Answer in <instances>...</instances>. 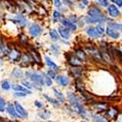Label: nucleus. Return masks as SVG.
<instances>
[{
  "label": "nucleus",
  "mask_w": 122,
  "mask_h": 122,
  "mask_svg": "<svg viewBox=\"0 0 122 122\" xmlns=\"http://www.w3.org/2000/svg\"><path fill=\"white\" fill-rule=\"evenodd\" d=\"M26 77L29 78L30 80H32L34 83L38 84V85H44V80H43V76L40 75L39 73L36 72H32V71H27L25 73Z\"/></svg>",
  "instance_id": "nucleus-3"
},
{
  "label": "nucleus",
  "mask_w": 122,
  "mask_h": 122,
  "mask_svg": "<svg viewBox=\"0 0 122 122\" xmlns=\"http://www.w3.org/2000/svg\"><path fill=\"white\" fill-rule=\"evenodd\" d=\"M113 4H115L117 7H122V0H110Z\"/></svg>",
  "instance_id": "nucleus-36"
},
{
  "label": "nucleus",
  "mask_w": 122,
  "mask_h": 122,
  "mask_svg": "<svg viewBox=\"0 0 122 122\" xmlns=\"http://www.w3.org/2000/svg\"><path fill=\"white\" fill-rule=\"evenodd\" d=\"M78 61H81V60H79L77 57H76V58H71V59H70V61H69V63L71 64L72 66H81V63H80V62H78Z\"/></svg>",
  "instance_id": "nucleus-28"
},
{
  "label": "nucleus",
  "mask_w": 122,
  "mask_h": 122,
  "mask_svg": "<svg viewBox=\"0 0 122 122\" xmlns=\"http://www.w3.org/2000/svg\"><path fill=\"white\" fill-rule=\"evenodd\" d=\"M12 76L15 78H22L24 77V73L20 68H15L12 71Z\"/></svg>",
  "instance_id": "nucleus-19"
},
{
  "label": "nucleus",
  "mask_w": 122,
  "mask_h": 122,
  "mask_svg": "<svg viewBox=\"0 0 122 122\" xmlns=\"http://www.w3.org/2000/svg\"><path fill=\"white\" fill-rule=\"evenodd\" d=\"M7 110H8L9 114L11 116H13V117H20V115L18 114L17 110H16V107H15V106H13V104H9V106L7 107Z\"/></svg>",
  "instance_id": "nucleus-14"
},
{
  "label": "nucleus",
  "mask_w": 122,
  "mask_h": 122,
  "mask_svg": "<svg viewBox=\"0 0 122 122\" xmlns=\"http://www.w3.org/2000/svg\"><path fill=\"white\" fill-rule=\"evenodd\" d=\"M97 2H98L101 6L106 7V8H107L108 5H109V1H108V0H97Z\"/></svg>",
  "instance_id": "nucleus-30"
},
{
  "label": "nucleus",
  "mask_w": 122,
  "mask_h": 122,
  "mask_svg": "<svg viewBox=\"0 0 122 122\" xmlns=\"http://www.w3.org/2000/svg\"><path fill=\"white\" fill-rule=\"evenodd\" d=\"M69 20H70V21H71L72 23H74V24H76V23L78 22L77 17L74 16V15H70V16H69Z\"/></svg>",
  "instance_id": "nucleus-37"
},
{
  "label": "nucleus",
  "mask_w": 122,
  "mask_h": 122,
  "mask_svg": "<svg viewBox=\"0 0 122 122\" xmlns=\"http://www.w3.org/2000/svg\"><path fill=\"white\" fill-rule=\"evenodd\" d=\"M121 51H122V48H121Z\"/></svg>",
  "instance_id": "nucleus-52"
},
{
  "label": "nucleus",
  "mask_w": 122,
  "mask_h": 122,
  "mask_svg": "<svg viewBox=\"0 0 122 122\" xmlns=\"http://www.w3.org/2000/svg\"><path fill=\"white\" fill-rule=\"evenodd\" d=\"M85 7H86V6H85V5H83V4L81 3V2L79 3V8H80V9H84Z\"/></svg>",
  "instance_id": "nucleus-48"
},
{
  "label": "nucleus",
  "mask_w": 122,
  "mask_h": 122,
  "mask_svg": "<svg viewBox=\"0 0 122 122\" xmlns=\"http://www.w3.org/2000/svg\"><path fill=\"white\" fill-rule=\"evenodd\" d=\"M59 33L64 39H68L69 36H70V29H68L66 26L59 27Z\"/></svg>",
  "instance_id": "nucleus-11"
},
{
  "label": "nucleus",
  "mask_w": 122,
  "mask_h": 122,
  "mask_svg": "<svg viewBox=\"0 0 122 122\" xmlns=\"http://www.w3.org/2000/svg\"><path fill=\"white\" fill-rule=\"evenodd\" d=\"M57 82L59 83V84H61V85H63V86H66L67 84H68V79H67V77H66V76H64V75H59V76H57Z\"/></svg>",
  "instance_id": "nucleus-15"
},
{
  "label": "nucleus",
  "mask_w": 122,
  "mask_h": 122,
  "mask_svg": "<svg viewBox=\"0 0 122 122\" xmlns=\"http://www.w3.org/2000/svg\"><path fill=\"white\" fill-rule=\"evenodd\" d=\"M15 95H16V96H18V97H25L26 94H25V93H24V92H21V93H17V92H16V93H15Z\"/></svg>",
  "instance_id": "nucleus-44"
},
{
  "label": "nucleus",
  "mask_w": 122,
  "mask_h": 122,
  "mask_svg": "<svg viewBox=\"0 0 122 122\" xmlns=\"http://www.w3.org/2000/svg\"><path fill=\"white\" fill-rule=\"evenodd\" d=\"M53 1H54V4H55V6L57 8L62 7V1H61V0H53Z\"/></svg>",
  "instance_id": "nucleus-41"
},
{
  "label": "nucleus",
  "mask_w": 122,
  "mask_h": 122,
  "mask_svg": "<svg viewBox=\"0 0 122 122\" xmlns=\"http://www.w3.org/2000/svg\"><path fill=\"white\" fill-rule=\"evenodd\" d=\"M53 18H54V20L56 21V20H60V19H62V13L61 12H59V11H55L53 12Z\"/></svg>",
  "instance_id": "nucleus-32"
},
{
  "label": "nucleus",
  "mask_w": 122,
  "mask_h": 122,
  "mask_svg": "<svg viewBox=\"0 0 122 122\" xmlns=\"http://www.w3.org/2000/svg\"><path fill=\"white\" fill-rule=\"evenodd\" d=\"M61 24H62L64 26L67 27L68 29L72 30V31H75L76 28H77L76 25L74 23H72L69 19H62V20H61Z\"/></svg>",
  "instance_id": "nucleus-7"
},
{
  "label": "nucleus",
  "mask_w": 122,
  "mask_h": 122,
  "mask_svg": "<svg viewBox=\"0 0 122 122\" xmlns=\"http://www.w3.org/2000/svg\"><path fill=\"white\" fill-rule=\"evenodd\" d=\"M0 22H1V16H0Z\"/></svg>",
  "instance_id": "nucleus-50"
},
{
  "label": "nucleus",
  "mask_w": 122,
  "mask_h": 122,
  "mask_svg": "<svg viewBox=\"0 0 122 122\" xmlns=\"http://www.w3.org/2000/svg\"><path fill=\"white\" fill-rule=\"evenodd\" d=\"M4 53L6 54H9V50L7 48V46H5L2 42V40H0V57H1Z\"/></svg>",
  "instance_id": "nucleus-22"
},
{
  "label": "nucleus",
  "mask_w": 122,
  "mask_h": 122,
  "mask_svg": "<svg viewBox=\"0 0 122 122\" xmlns=\"http://www.w3.org/2000/svg\"><path fill=\"white\" fill-rule=\"evenodd\" d=\"M51 50H52V51H54V54H57L58 53V50H59V47L57 46V45H52V46H51Z\"/></svg>",
  "instance_id": "nucleus-42"
},
{
  "label": "nucleus",
  "mask_w": 122,
  "mask_h": 122,
  "mask_svg": "<svg viewBox=\"0 0 122 122\" xmlns=\"http://www.w3.org/2000/svg\"><path fill=\"white\" fill-rule=\"evenodd\" d=\"M34 105H35V107H38V108H43V107H44L43 104L41 103V102H39V101H35V102H34Z\"/></svg>",
  "instance_id": "nucleus-38"
},
{
  "label": "nucleus",
  "mask_w": 122,
  "mask_h": 122,
  "mask_svg": "<svg viewBox=\"0 0 122 122\" xmlns=\"http://www.w3.org/2000/svg\"><path fill=\"white\" fill-rule=\"evenodd\" d=\"M53 91H54V93H55V95L57 96V98L59 99V101L61 102V103H63V102L65 101V97H64V95L61 93V92H59V91L56 89V88H53Z\"/></svg>",
  "instance_id": "nucleus-24"
},
{
  "label": "nucleus",
  "mask_w": 122,
  "mask_h": 122,
  "mask_svg": "<svg viewBox=\"0 0 122 122\" xmlns=\"http://www.w3.org/2000/svg\"><path fill=\"white\" fill-rule=\"evenodd\" d=\"M50 36H51V39L54 40V41L59 40V34H58V32L56 31L55 29H51L50 30Z\"/></svg>",
  "instance_id": "nucleus-25"
},
{
  "label": "nucleus",
  "mask_w": 122,
  "mask_h": 122,
  "mask_svg": "<svg viewBox=\"0 0 122 122\" xmlns=\"http://www.w3.org/2000/svg\"><path fill=\"white\" fill-rule=\"evenodd\" d=\"M107 26L109 27H112L116 30H120V31H122V24H118V23H114V22H109L107 24Z\"/></svg>",
  "instance_id": "nucleus-20"
},
{
  "label": "nucleus",
  "mask_w": 122,
  "mask_h": 122,
  "mask_svg": "<svg viewBox=\"0 0 122 122\" xmlns=\"http://www.w3.org/2000/svg\"><path fill=\"white\" fill-rule=\"evenodd\" d=\"M96 29H97V31L100 35H103L105 32H106V28L104 27V25H102V24H99L97 26H96Z\"/></svg>",
  "instance_id": "nucleus-27"
},
{
  "label": "nucleus",
  "mask_w": 122,
  "mask_h": 122,
  "mask_svg": "<svg viewBox=\"0 0 122 122\" xmlns=\"http://www.w3.org/2000/svg\"><path fill=\"white\" fill-rule=\"evenodd\" d=\"M31 54L33 55V57H34V59L36 60V58H37V61H38V63H40V57H39V55H38V53L36 52V51H34V50H32L31 51Z\"/></svg>",
  "instance_id": "nucleus-39"
},
{
  "label": "nucleus",
  "mask_w": 122,
  "mask_h": 122,
  "mask_svg": "<svg viewBox=\"0 0 122 122\" xmlns=\"http://www.w3.org/2000/svg\"><path fill=\"white\" fill-rule=\"evenodd\" d=\"M0 65H1V61H0Z\"/></svg>",
  "instance_id": "nucleus-51"
},
{
  "label": "nucleus",
  "mask_w": 122,
  "mask_h": 122,
  "mask_svg": "<svg viewBox=\"0 0 122 122\" xmlns=\"http://www.w3.org/2000/svg\"><path fill=\"white\" fill-rule=\"evenodd\" d=\"M107 114H108L109 116H111V117H114V116L117 114V110H116L115 108H113V107H111V108L107 111Z\"/></svg>",
  "instance_id": "nucleus-33"
},
{
  "label": "nucleus",
  "mask_w": 122,
  "mask_h": 122,
  "mask_svg": "<svg viewBox=\"0 0 122 122\" xmlns=\"http://www.w3.org/2000/svg\"><path fill=\"white\" fill-rule=\"evenodd\" d=\"M45 60H46V64H47V66L50 67V68H52L53 70H58L59 69V66L53 62L52 60H51L49 57H45Z\"/></svg>",
  "instance_id": "nucleus-16"
},
{
  "label": "nucleus",
  "mask_w": 122,
  "mask_h": 122,
  "mask_svg": "<svg viewBox=\"0 0 122 122\" xmlns=\"http://www.w3.org/2000/svg\"><path fill=\"white\" fill-rule=\"evenodd\" d=\"M5 106H6V102L3 98L0 97V111H4L5 110Z\"/></svg>",
  "instance_id": "nucleus-31"
},
{
  "label": "nucleus",
  "mask_w": 122,
  "mask_h": 122,
  "mask_svg": "<svg viewBox=\"0 0 122 122\" xmlns=\"http://www.w3.org/2000/svg\"><path fill=\"white\" fill-rule=\"evenodd\" d=\"M117 121H118V122H122V114L119 115V117L117 118Z\"/></svg>",
  "instance_id": "nucleus-49"
},
{
  "label": "nucleus",
  "mask_w": 122,
  "mask_h": 122,
  "mask_svg": "<svg viewBox=\"0 0 122 122\" xmlns=\"http://www.w3.org/2000/svg\"><path fill=\"white\" fill-rule=\"evenodd\" d=\"M23 84H24L25 87H27V88H31V85H30V83H28L27 81H24Z\"/></svg>",
  "instance_id": "nucleus-46"
},
{
  "label": "nucleus",
  "mask_w": 122,
  "mask_h": 122,
  "mask_svg": "<svg viewBox=\"0 0 122 122\" xmlns=\"http://www.w3.org/2000/svg\"><path fill=\"white\" fill-rule=\"evenodd\" d=\"M29 33L32 37H37L41 34L42 32V28L38 24H32L29 25Z\"/></svg>",
  "instance_id": "nucleus-4"
},
{
  "label": "nucleus",
  "mask_w": 122,
  "mask_h": 122,
  "mask_svg": "<svg viewBox=\"0 0 122 122\" xmlns=\"http://www.w3.org/2000/svg\"><path fill=\"white\" fill-rule=\"evenodd\" d=\"M75 53H76V57H77L79 60H81V61H85V60H86V54L84 53L83 50L78 49V50L75 51Z\"/></svg>",
  "instance_id": "nucleus-21"
},
{
  "label": "nucleus",
  "mask_w": 122,
  "mask_h": 122,
  "mask_svg": "<svg viewBox=\"0 0 122 122\" xmlns=\"http://www.w3.org/2000/svg\"><path fill=\"white\" fill-rule=\"evenodd\" d=\"M106 33L108 37H111L113 39H118L120 37V33L117 31V30L112 28V27H109V26H107L106 28Z\"/></svg>",
  "instance_id": "nucleus-8"
},
{
  "label": "nucleus",
  "mask_w": 122,
  "mask_h": 122,
  "mask_svg": "<svg viewBox=\"0 0 122 122\" xmlns=\"http://www.w3.org/2000/svg\"><path fill=\"white\" fill-rule=\"evenodd\" d=\"M95 120H96V122H107L106 119L102 118V117H95Z\"/></svg>",
  "instance_id": "nucleus-43"
},
{
  "label": "nucleus",
  "mask_w": 122,
  "mask_h": 122,
  "mask_svg": "<svg viewBox=\"0 0 122 122\" xmlns=\"http://www.w3.org/2000/svg\"><path fill=\"white\" fill-rule=\"evenodd\" d=\"M1 85H2V89L3 90H6V91L10 90V88H11V85H10V82H9L8 80H4Z\"/></svg>",
  "instance_id": "nucleus-29"
},
{
  "label": "nucleus",
  "mask_w": 122,
  "mask_h": 122,
  "mask_svg": "<svg viewBox=\"0 0 122 122\" xmlns=\"http://www.w3.org/2000/svg\"><path fill=\"white\" fill-rule=\"evenodd\" d=\"M38 115L41 117L42 119L46 120V119H49V118H50L51 113H50V111H48V110H44V111H41V112H39Z\"/></svg>",
  "instance_id": "nucleus-23"
},
{
  "label": "nucleus",
  "mask_w": 122,
  "mask_h": 122,
  "mask_svg": "<svg viewBox=\"0 0 122 122\" xmlns=\"http://www.w3.org/2000/svg\"><path fill=\"white\" fill-rule=\"evenodd\" d=\"M42 76H43V80H44V84H46L47 86H51V85H52V78H50L45 73H43Z\"/></svg>",
  "instance_id": "nucleus-26"
},
{
  "label": "nucleus",
  "mask_w": 122,
  "mask_h": 122,
  "mask_svg": "<svg viewBox=\"0 0 122 122\" xmlns=\"http://www.w3.org/2000/svg\"><path fill=\"white\" fill-rule=\"evenodd\" d=\"M88 50L91 52V54H92V56L94 57L95 60H97L98 62H102V61H104L103 59V56H102V53H100V51L96 48H93V47H88Z\"/></svg>",
  "instance_id": "nucleus-9"
},
{
  "label": "nucleus",
  "mask_w": 122,
  "mask_h": 122,
  "mask_svg": "<svg viewBox=\"0 0 122 122\" xmlns=\"http://www.w3.org/2000/svg\"><path fill=\"white\" fill-rule=\"evenodd\" d=\"M107 14L111 18H117L120 15V11L115 4H109L107 7Z\"/></svg>",
  "instance_id": "nucleus-5"
},
{
  "label": "nucleus",
  "mask_w": 122,
  "mask_h": 122,
  "mask_svg": "<svg viewBox=\"0 0 122 122\" xmlns=\"http://www.w3.org/2000/svg\"><path fill=\"white\" fill-rule=\"evenodd\" d=\"M48 75H49L50 78H52V79L56 78V73H55L54 70H49V71H48Z\"/></svg>",
  "instance_id": "nucleus-40"
},
{
  "label": "nucleus",
  "mask_w": 122,
  "mask_h": 122,
  "mask_svg": "<svg viewBox=\"0 0 122 122\" xmlns=\"http://www.w3.org/2000/svg\"><path fill=\"white\" fill-rule=\"evenodd\" d=\"M12 89L15 90V91H20V92H24V93H25V94H31V92H30L29 90L25 89V87H23V86H21V85H13V86H12Z\"/></svg>",
  "instance_id": "nucleus-18"
},
{
  "label": "nucleus",
  "mask_w": 122,
  "mask_h": 122,
  "mask_svg": "<svg viewBox=\"0 0 122 122\" xmlns=\"http://www.w3.org/2000/svg\"><path fill=\"white\" fill-rule=\"evenodd\" d=\"M44 98H45V99H47V100H48V102H50V103H52L53 105H57V104H58V102H57V101H55L54 99H52L51 97H49L48 95H44Z\"/></svg>",
  "instance_id": "nucleus-34"
},
{
  "label": "nucleus",
  "mask_w": 122,
  "mask_h": 122,
  "mask_svg": "<svg viewBox=\"0 0 122 122\" xmlns=\"http://www.w3.org/2000/svg\"><path fill=\"white\" fill-rule=\"evenodd\" d=\"M12 21L14 23L19 24L21 26H25L26 25V19L23 16V15H17L15 19H12Z\"/></svg>",
  "instance_id": "nucleus-12"
},
{
  "label": "nucleus",
  "mask_w": 122,
  "mask_h": 122,
  "mask_svg": "<svg viewBox=\"0 0 122 122\" xmlns=\"http://www.w3.org/2000/svg\"><path fill=\"white\" fill-rule=\"evenodd\" d=\"M85 21L87 24H103L105 21L102 19H96V18H92L90 16L85 17Z\"/></svg>",
  "instance_id": "nucleus-13"
},
{
  "label": "nucleus",
  "mask_w": 122,
  "mask_h": 122,
  "mask_svg": "<svg viewBox=\"0 0 122 122\" xmlns=\"http://www.w3.org/2000/svg\"><path fill=\"white\" fill-rule=\"evenodd\" d=\"M80 2L82 3L83 5H85V6H88L89 5V1H88V0H80Z\"/></svg>",
  "instance_id": "nucleus-45"
},
{
  "label": "nucleus",
  "mask_w": 122,
  "mask_h": 122,
  "mask_svg": "<svg viewBox=\"0 0 122 122\" xmlns=\"http://www.w3.org/2000/svg\"><path fill=\"white\" fill-rule=\"evenodd\" d=\"M9 57H10V59H11L12 61L16 62L17 60L20 59V57H21V54H20L17 50H13V51H11V52L9 53Z\"/></svg>",
  "instance_id": "nucleus-17"
},
{
  "label": "nucleus",
  "mask_w": 122,
  "mask_h": 122,
  "mask_svg": "<svg viewBox=\"0 0 122 122\" xmlns=\"http://www.w3.org/2000/svg\"><path fill=\"white\" fill-rule=\"evenodd\" d=\"M88 16L92 17V18H96V19H102L104 21H107V17L105 16V14L101 11V10L97 7H92L91 9L88 10Z\"/></svg>",
  "instance_id": "nucleus-2"
},
{
  "label": "nucleus",
  "mask_w": 122,
  "mask_h": 122,
  "mask_svg": "<svg viewBox=\"0 0 122 122\" xmlns=\"http://www.w3.org/2000/svg\"><path fill=\"white\" fill-rule=\"evenodd\" d=\"M14 106H15V107H16V110H17L18 114L20 115V117H21V118H26V117H27V112H26V110L23 107L22 105H20L18 102H15V103H14Z\"/></svg>",
  "instance_id": "nucleus-6"
},
{
  "label": "nucleus",
  "mask_w": 122,
  "mask_h": 122,
  "mask_svg": "<svg viewBox=\"0 0 122 122\" xmlns=\"http://www.w3.org/2000/svg\"><path fill=\"white\" fill-rule=\"evenodd\" d=\"M64 1H65L66 4H68L69 6H72V5H73V3H72L71 0H64Z\"/></svg>",
  "instance_id": "nucleus-47"
},
{
  "label": "nucleus",
  "mask_w": 122,
  "mask_h": 122,
  "mask_svg": "<svg viewBox=\"0 0 122 122\" xmlns=\"http://www.w3.org/2000/svg\"><path fill=\"white\" fill-rule=\"evenodd\" d=\"M95 107L97 109H106L107 105L106 104H97V105H95Z\"/></svg>",
  "instance_id": "nucleus-35"
},
{
  "label": "nucleus",
  "mask_w": 122,
  "mask_h": 122,
  "mask_svg": "<svg viewBox=\"0 0 122 122\" xmlns=\"http://www.w3.org/2000/svg\"><path fill=\"white\" fill-rule=\"evenodd\" d=\"M67 97H68L69 103L72 105V107H74V109L77 111V112H78L79 114H81L82 116L86 115V110H85L84 107L82 106V104L80 103V101L78 100V98H77L74 94H72V93H69Z\"/></svg>",
  "instance_id": "nucleus-1"
},
{
  "label": "nucleus",
  "mask_w": 122,
  "mask_h": 122,
  "mask_svg": "<svg viewBox=\"0 0 122 122\" xmlns=\"http://www.w3.org/2000/svg\"><path fill=\"white\" fill-rule=\"evenodd\" d=\"M86 33H87L90 37H92V38H99V37L102 36V35H100V34L98 33L96 27H94V26H88V27L86 28Z\"/></svg>",
  "instance_id": "nucleus-10"
}]
</instances>
